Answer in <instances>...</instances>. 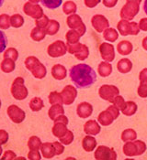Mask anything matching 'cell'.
Here are the masks:
<instances>
[{"label": "cell", "mask_w": 147, "mask_h": 160, "mask_svg": "<svg viewBox=\"0 0 147 160\" xmlns=\"http://www.w3.org/2000/svg\"><path fill=\"white\" fill-rule=\"evenodd\" d=\"M69 76L77 88L85 89L93 85L97 80L95 71L87 64L81 63L73 66L69 71Z\"/></svg>", "instance_id": "obj_1"}, {"label": "cell", "mask_w": 147, "mask_h": 160, "mask_svg": "<svg viewBox=\"0 0 147 160\" xmlns=\"http://www.w3.org/2000/svg\"><path fill=\"white\" fill-rule=\"evenodd\" d=\"M25 66L36 79H43L46 76V67L35 56H29L25 60Z\"/></svg>", "instance_id": "obj_2"}, {"label": "cell", "mask_w": 147, "mask_h": 160, "mask_svg": "<svg viewBox=\"0 0 147 160\" xmlns=\"http://www.w3.org/2000/svg\"><path fill=\"white\" fill-rule=\"evenodd\" d=\"M146 145L141 140L128 141L123 146V153L127 157L141 156L146 151Z\"/></svg>", "instance_id": "obj_3"}, {"label": "cell", "mask_w": 147, "mask_h": 160, "mask_svg": "<svg viewBox=\"0 0 147 160\" xmlns=\"http://www.w3.org/2000/svg\"><path fill=\"white\" fill-rule=\"evenodd\" d=\"M141 2L142 0H127L126 4L123 6L120 13L122 19L133 20L139 13Z\"/></svg>", "instance_id": "obj_4"}, {"label": "cell", "mask_w": 147, "mask_h": 160, "mask_svg": "<svg viewBox=\"0 0 147 160\" xmlns=\"http://www.w3.org/2000/svg\"><path fill=\"white\" fill-rule=\"evenodd\" d=\"M24 79L22 77H18L14 80L11 85V94L14 98L19 101H22L28 97L29 92L24 84Z\"/></svg>", "instance_id": "obj_5"}, {"label": "cell", "mask_w": 147, "mask_h": 160, "mask_svg": "<svg viewBox=\"0 0 147 160\" xmlns=\"http://www.w3.org/2000/svg\"><path fill=\"white\" fill-rule=\"evenodd\" d=\"M117 28L122 36H128V35L136 36L140 32L139 26L136 22H129V20H125V19H122L118 22Z\"/></svg>", "instance_id": "obj_6"}, {"label": "cell", "mask_w": 147, "mask_h": 160, "mask_svg": "<svg viewBox=\"0 0 147 160\" xmlns=\"http://www.w3.org/2000/svg\"><path fill=\"white\" fill-rule=\"evenodd\" d=\"M66 46H67V52H69L72 55H74L77 60L85 61L86 59H87L89 55V49L85 44L77 42L74 44H66Z\"/></svg>", "instance_id": "obj_7"}, {"label": "cell", "mask_w": 147, "mask_h": 160, "mask_svg": "<svg viewBox=\"0 0 147 160\" xmlns=\"http://www.w3.org/2000/svg\"><path fill=\"white\" fill-rule=\"evenodd\" d=\"M67 124H68V118L64 114L59 115L54 120V124H53L52 130V135L56 136L57 138L63 137L68 131Z\"/></svg>", "instance_id": "obj_8"}, {"label": "cell", "mask_w": 147, "mask_h": 160, "mask_svg": "<svg viewBox=\"0 0 147 160\" xmlns=\"http://www.w3.org/2000/svg\"><path fill=\"white\" fill-rule=\"evenodd\" d=\"M66 24L69 27V28L77 31L80 34L81 37L83 35H85V33H86V25L84 24L81 17L78 16L77 14H72V15H70L67 18V19H66Z\"/></svg>", "instance_id": "obj_9"}, {"label": "cell", "mask_w": 147, "mask_h": 160, "mask_svg": "<svg viewBox=\"0 0 147 160\" xmlns=\"http://www.w3.org/2000/svg\"><path fill=\"white\" fill-rule=\"evenodd\" d=\"M67 52V46L63 40H56L53 43L50 44L47 53L52 58H59L65 55Z\"/></svg>", "instance_id": "obj_10"}, {"label": "cell", "mask_w": 147, "mask_h": 160, "mask_svg": "<svg viewBox=\"0 0 147 160\" xmlns=\"http://www.w3.org/2000/svg\"><path fill=\"white\" fill-rule=\"evenodd\" d=\"M98 94H99L101 99L108 101L110 102H113L114 98L120 94V90L114 85L104 84L99 88Z\"/></svg>", "instance_id": "obj_11"}, {"label": "cell", "mask_w": 147, "mask_h": 160, "mask_svg": "<svg viewBox=\"0 0 147 160\" xmlns=\"http://www.w3.org/2000/svg\"><path fill=\"white\" fill-rule=\"evenodd\" d=\"M94 157L97 160H116L117 154L113 148H108L106 146H100L96 149Z\"/></svg>", "instance_id": "obj_12"}, {"label": "cell", "mask_w": 147, "mask_h": 160, "mask_svg": "<svg viewBox=\"0 0 147 160\" xmlns=\"http://www.w3.org/2000/svg\"><path fill=\"white\" fill-rule=\"evenodd\" d=\"M23 11L27 16H29V17H30V18H32L34 19H39L44 15L43 9L40 5L32 4L30 2H26L25 3L24 7H23Z\"/></svg>", "instance_id": "obj_13"}, {"label": "cell", "mask_w": 147, "mask_h": 160, "mask_svg": "<svg viewBox=\"0 0 147 160\" xmlns=\"http://www.w3.org/2000/svg\"><path fill=\"white\" fill-rule=\"evenodd\" d=\"M7 112H8V115L10 118V120L15 123H22L25 120V117H26L25 112L21 108H19V106H17L15 104L8 106Z\"/></svg>", "instance_id": "obj_14"}, {"label": "cell", "mask_w": 147, "mask_h": 160, "mask_svg": "<svg viewBox=\"0 0 147 160\" xmlns=\"http://www.w3.org/2000/svg\"><path fill=\"white\" fill-rule=\"evenodd\" d=\"M63 102L65 105H71L77 96V91L72 85H66L61 92Z\"/></svg>", "instance_id": "obj_15"}, {"label": "cell", "mask_w": 147, "mask_h": 160, "mask_svg": "<svg viewBox=\"0 0 147 160\" xmlns=\"http://www.w3.org/2000/svg\"><path fill=\"white\" fill-rule=\"evenodd\" d=\"M99 52H100L102 59L105 62H111L115 59V50H114V47L112 44L103 42L99 46Z\"/></svg>", "instance_id": "obj_16"}, {"label": "cell", "mask_w": 147, "mask_h": 160, "mask_svg": "<svg viewBox=\"0 0 147 160\" xmlns=\"http://www.w3.org/2000/svg\"><path fill=\"white\" fill-rule=\"evenodd\" d=\"M91 24L98 33H102L110 27L109 20L103 15H95L91 18Z\"/></svg>", "instance_id": "obj_17"}, {"label": "cell", "mask_w": 147, "mask_h": 160, "mask_svg": "<svg viewBox=\"0 0 147 160\" xmlns=\"http://www.w3.org/2000/svg\"><path fill=\"white\" fill-rule=\"evenodd\" d=\"M140 85L138 88V95L141 98H147V68L141 71L139 74Z\"/></svg>", "instance_id": "obj_18"}, {"label": "cell", "mask_w": 147, "mask_h": 160, "mask_svg": "<svg viewBox=\"0 0 147 160\" xmlns=\"http://www.w3.org/2000/svg\"><path fill=\"white\" fill-rule=\"evenodd\" d=\"M76 112H77V115L79 117H81V118H87L93 112V106L90 103L86 102H81L76 107Z\"/></svg>", "instance_id": "obj_19"}, {"label": "cell", "mask_w": 147, "mask_h": 160, "mask_svg": "<svg viewBox=\"0 0 147 160\" xmlns=\"http://www.w3.org/2000/svg\"><path fill=\"white\" fill-rule=\"evenodd\" d=\"M101 130L100 125L95 120H88L84 125V132L89 136H97Z\"/></svg>", "instance_id": "obj_20"}, {"label": "cell", "mask_w": 147, "mask_h": 160, "mask_svg": "<svg viewBox=\"0 0 147 160\" xmlns=\"http://www.w3.org/2000/svg\"><path fill=\"white\" fill-rule=\"evenodd\" d=\"M67 75V71L64 66L62 64H55L52 68V76L57 80V81H62L66 78Z\"/></svg>", "instance_id": "obj_21"}, {"label": "cell", "mask_w": 147, "mask_h": 160, "mask_svg": "<svg viewBox=\"0 0 147 160\" xmlns=\"http://www.w3.org/2000/svg\"><path fill=\"white\" fill-rule=\"evenodd\" d=\"M41 151L42 154V157L46 159H51L54 156H56V151L52 143L46 142L44 144L41 145Z\"/></svg>", "instance_id": "obj_22"}, {"label": "cell", "mask_w": 147, "mask_h": 160, "mask_svg": "<svg viewBox=\"0 0 147 160\" xmlns=\"http://www.w3.org/2000/svg\"><path fill=\"white\" fill-rule=\"evenodd\" d=\"M114 120H115L114 116L112 115V113L108 109L106 111L101 112L98 117V123L102 124L103 126H109L113 123Z\"/></svg>", "instance_id": "obj_23"}, {"label": "cell", "mask_w": 147, "mask_h": 160, "mask_svg": "<svg viewBox=\"0 0 147 160\" xmlns=\"http://www.w3.org/2000/svg\"><path fill=\"white\" fill-rule=\"evenodd\" d=\"M82 147L86 152H92L97 147V140L92 136L87 135L82 140Z\"/></svg>", "instance_id": "obj_24"}, {"label": "cell", "mask_w": 147, "mask_h": 160, "mask_svg": "<svg viewBox=\"0 0 147 160\" xmlns=\"http://www.w3.org/2000/svg\"><path fill=\"white\" fill-rule=\"evenodd\" d=\"M117 49H118V52L121 55L127 56V55H129V54L132 53V51L133 49V44L130 41H128V40H122V41H121L118 44Z\"/></svg>", "instance_id": "obj_25"}, {"label": "cell", "mask_w": 147, "mask_h": 160, "mask_svg": "<svg viewBox=\"0 0 147 160\" xmlns=\"http://www.w3.org/2000/svg\"><path fill=\"white\" fill-rule=\"evenodd\" d=\"M64 114V109L60 103H56V104H52V107L49 109L48 112V115H49L51 120H55L59 115Z\"/></svg>", "instance_id": "obj_26"}, {"label": "cell", "mask_w": 147, "mask_h": 160, "mask_svg": "<svg viewBox=\"0 0 147 160\" xmlns=\"http://www.w3.org/2000/svg\"><path fill=\"white\" fill-rule=\"evenodd\" d=\"M117 69L121 73H128L133 69V62L129 59H122L117 64Z\"/></svg>", "instance_id": "obj_27"}, {"label": "cell", "mask_w": 147, "mask_h": 160, "mask_svg": "<svg viewBox=\"0 0 147 160\" xmlns=\"http://www.w3.org/2000/svg\"><path fill=\"white\" fill-rule=\"evenodd\" d=\"M0 68L1 71L5 73H10L16 69V64L15 61H13L11 59L8 58H4V60L2 61L0 64Z\"/></svg>", "instance_id": "obj_28"}, {"label": "cell", "mask_w": 147, "mask_h": 160, "mask_svg": "<svg viewBox=\"0 0 147 160\" xmlns=\"http://www.w3.org/2000/svg\"><path fill=\"white\" fill-rule=\"evenodd\" d=\"M98 72L101 77H108L112 72V66L108 62H102L98 67Z\"/></svg>", "instance_id": "obj_29"}, {"label": "cell", "mask_w": 147, "mask_h": 160, "mask_svg": "<svg viewBox=\"0 0 147 160\" xmlns=\"http://www.w3.org/2000/svg\"><path fill=\"white\" fill-rule=\"evenodd\" d=\"M59 29H60L59 22L55 19H51V20H49V23L47 25V27L45 28V32H46V35L53 36L59 31Z\"/></svg>", "instance_id": "obj_30"}, {"label": "cell", "mask_w": 147, "mask_h": 160, "mask_svg": "<svg viewBox=\"0 0 147 160\" xmlns=\"http://www.w3.org/2000/svg\"><path fill=\"white\" fill-rule=\"evenodd\" d=\"M45 36H46L45 29L38 28L36 26L34 28H32V30L30 32V38L34 41H41L42 39H44Z\"/></svg>", "instance_id": "obj_31"}, {"label": "cell", "mask_w": 147, "mask_h": 160, "mask_svg": "<svg viewBox=\"0 0 147 160\" xmlns=\"http://www.w3.org/2000/svg\"><path fill=\"white\" fill-rule=\"evenodd\" d=\"M103 38L110 42H114L118 39L119 38V33L115 28H108L103 31Z\"/></svg>", "instance_id": "obj_32"}, {"label": "cell", "mask_w": 147, "mask_h": 160, "mask_svg": "<svg viewBox=\"0 0 147 160\" xmlns=\"http://www.w3.org/2000/svg\"><path fill=\"white\" fill-rule=\"evenodd\" d=\"M80 34L74 30V29H70L69 31H67V33L65 34V38H66V44H74L79 42L80 39Z\"/></svg>", "instance_id": "obj_33"}, {"label": "cell", "mask_w": 147, "mask_h": 160, "mask_svg": "<svg viewBox=\"0 0 147 160\" xmlns=\"http://www.w3.org/2000/svg\"><path fill=\"white\" fill-rule=\"evenodd\" d=\"M137 109H138V106L134 102L128 101V102H126V106L122 111V112L126 116H132L137 112Z\"/></svg>", "instance_id": "obj_34"}, {"label": "cell", "mask_w": 147, "mask_h": 160, "mask_svg": "<svg viewBox=\"0 0 147 160\" xmlns=\"http://www.w3.org/2000/svg\"><path fill=\"white\" fill-rule=\"evenodd\" d=\"M29 105H30V108L32 112L41 111L44 107L43 101H42V99L40 98V97H34V98L31 99Z\"/></svg>", "instance_id": "obj_35"}, {"label": "cell", "mask_w": 147, "mask_h": 160, "mask_svg": "<svg viewBox=\"0 0 147 160\" xmlns=\"http://www.w3.org/2000/svg\"><path fill=\"white\" fill-rule=\"evenodd\" d=\"M77 10V6L74 1H66L63 6V11L65 15L75 14Z\"/></svg>", "instance_id": "obj_36"}, {"label": "cell", "mask_w": 147, "mask_h": 160, "mask_svg": "<svg viewBox=\"0 0 147 160\" xmlns=\"http://www.w3.org/2000/svg\"><path fill=\"white\" fill-rule=\"evenodd\" d=\"M137 138V134L133 129H126L124 130L122 134V140L123 142H128V141H134Z\"/></svg>", "instance_id": "obj_37"}, {"label": "cell", "mask_w": 147, "mask_h": 160, "mask_svg": "<svg viewBox=\"0 0 147 160\" xmlns=\"http://www.w3.org/2000/svg\"><path fill=\"white\" fill-rule=\"evenodd\" d=\"M24 24V18L19 14H15L10 17V25L15 28H19Z\"/></svg>", "instance_id": "obj_38"}, {"label": "cell", "mask_w": 147, "mask_h": 160, "mask_svg": "<svg viewBox=\"0 0 147 160\" xmlns=\"http://www.w3.org/2000/svg\"><path fill=\"white\" fill-rule=\"evenodd\" d=\"M41 145L42 143L38 136H31L28 141V147L30 148V150H39L41 149Z\"/></svg>", "instance_id": "obj_39"}, {"label": "cell", "mask_w": 147, "mask_h": 160, "mask_svg": "<svg viewBox=\"0 0 147 160\" xmlns=\"http://www.w3.org/2000/svg\"><path fill=\"white\" fill-rule=\"evenodd\" d=\"M42 6L50 9H55L59 8L63 3V0H41Z\"/></svg>", "instance_id": "obj_40"}, {"label": "cell", "mask_w": 147, "mask_h": 160, "mask_svg": "<svg viewBox=\"0 0 147 160\" xmlns=\"http://www.w3.org/2000/svg\"><path fill=\"white\" fill-rule=\"evenodd\" d=\"M10 27V17L7 14L0 15V29H8Z\"/></svg>", "instance_id": "obj_41"}, {"label": "cell", "mask_w": 147, "mask_h": 160, "mask_svg": "<svg viewBox=\"0 0 147 160\" xmlns=\"http://www.w3.org/2000/svg\"><path fill=\"white\" fill-rule=\"evenodd\" d=\"M49 102L51 104H56V103H60L63 104V99H62L61 93L57 92H52L49 94Z\"/></svg>", "instance_id": "obj_42"}, {"label": "cell", "mask_w": 147, "mask_h": 160, "mask_svg": "<svg viewBox=\"0 0 147 160\" xmlns=\"http://www.w3.org/2000/svg\"><path fill=\"white\" fill-rule=\"evenodd\" d=\"M59 139H60V142H61L63 146H69L70 144H72V142H73L74 139V136L73 132L70 131V130H68L67 133L63 136V137L59 138Z\"/></svg>", "instance_id": "obj_43"}, {"label": "cell", "mask_w": 147, "mask_h": 160, "mask_svg": "<svg viewBox=\"0 0 147 160\" xmlns=\"http://www.w3.org/2000/svg\"><path fill=\"white\" fill-rule=\"evenodd\" d=\"M4 58H8L16 62L19 59V52L15 48H8L4 52Z\"/></svg>", "instance_id": "obj_44"}, {"label": "cell", "mask_w": 147, "mask_h": 160, "mask_svg": "<svg viewBox=\"0 0 147 160\" xmlns=\"http://www.w3.org/2000/svg\"><path fill=\"white\" fill-rule=\"evenodd\" d=\"M49 18L46 15H43L41 18L39 19H35V26L38 28H43L45 29V28L47 27V25L49 23Z\"/></svg>", "instance_id": "obj_45"}, {"label": "cell", "mask_w": 147, "mask_h": 160, "mask_svg": "<svg viewBox=\"0 0 147 160\" xmlns=\"http://www.w3.org/2000/svg\"><path fill=\"white\" fill-rule=\"evenodd\" d=\"M113 104L116 106V107H118L121 111H122L123 109L125 108V106H126V102L124 101V99H123L122 96H121V95H117L114 100H113Z\"/></svg>", "instance_id": "obj_46"}, {"label": "cell", "mask_w": 147, "mask_h": 160, "mask_svg": "<svg viewBox=\"0 0 147 160\" xmlns=\"http://www.w3.org/2000/svg\"><path fill=\"white\" fill-rule=\"evenodd\" d=\"M8 44V38L6 37L5 33L0 30V53L5 51Z\"/></svg>", "instance_id": "obj_47"}, {"label": "cell", "mask_w": 147, "mask_h": 160, "mask_svg": "<svg viewBox=\"0 0 147 160\" xmlns=\"http://www.w3.org/2000/svg\"><path fill=\"white\" fill-rule=\"evenodd\" d=\"M28 158L31 160H40L41 158V156L39 153V150H30L28 154Z\"/></svg>", "instance_id": "obj_48"}, {"label": "cell", "mask_w": 147, "mask_h": 160, "mask_svg": "<svg viewBox=\"0 0 147 160\" xmlns=\"http://www.w3.org/2000/svg\"><path fill=\"white\" fill-rule=\"evenodd\" d=\"M16 158V154L11 151V150H8V151H6L5 153H4V155L1 157V159L5 160V159H8V160H13Z\"/></svg>", "instance_id": "obj_49"}, {"label": "cell", "mask_w": 147, "mask_h": 160, "mask_svg": "<svg viewBox=\"0 0 147 160\" xmlns=\"http://www.w3.org/2000/svg\"><path fill=\"white\" fill-rule=\"evenodd\" d=\"M52 144H53L54 148H55V151H56V156H60V155H62V154L63 153V151H64V147H63V145L62 144L61 142H60V143H59V142H53Z\"/></svg>", "instance_id": "obj_50"}, {"label": "cell", "mask_w": 147, "mask_h": 160, "mask_svg": "<svg viewBox=\"0 0 147 160\" xmlns=\"http://www.w3.org/2000/svg\"><path fill=\"white\" fill-rule=\"evenodd\" d=\"M8 141V134L7 131L1 129L0 130V143L2 145H5L7 144V142Z\"/></svg>", "instance_id": "obj_51"}, {"label": "cell", "mask_w": 147, "mask_h": 160, "mask_svg": "<svg viewBox=\"0 0 147 160\" xmlns=\"http://www.w3.org/2000/svg\"><path fill=\"white\" fill-rule=\"evenodd\" d=\"M108 110L112 113V115L114 116V119H115V120L120 116V109H119L118 107H116L114 104L109 106V107H108Z\"/></svg>", "instance_id": "obj_52"}, {"label": "cell", "mask_w": 147, "mask_h": 160, "mask_svg": "<svg viewBox=\"0 0 147 160\" xmlns=\"http://www.w3.org/2000/svg\"><path fill=\"white\" fill-rule=\"evenodd\" d=\"M101 2V0H84V3L88 8H93Z\"/></svg>", "instance_id": "obj_53"}, {"label": "cell", "mask_w": 147, "mask_h": 160, "mask_svg": "<svg viewBox=\"0 0 147 160\" xmlns=\"http://www.w3.org/2000/svg\"><path fill=\"white\" fill-rule=\"evenodd\" d=\"M102 1H103V5L109 8H114L118 3V0H102Z\"/></svg>", "instance_id": "obj_54"}, {"label": "cell", "mask_w": 147, "mask_h": 160, "mask_svg": "<svg viewBox=\"0 0 147 160\" xmlns=\"http://www.w3.org/2000/svg\"><path fill=\"white\" fill-rule=\"evenodd\" d=\"M139 28L140 30H143V31H147V18H144L140 20L139 22Z\"/></svg>", "instance_id": "obj_55"}, {"label": "cell", "mask_w": 147, "mask_h": 160, "mask_svg": "<svg viewBox=\"0 0 147 160\" xmlns=\"http://www.w3.org/2000/svg\"><path fill=\"white\" fill-rule=\"evenodd\" d=\"M142 45H143V48L145 49L147 51V37H145L143 39V42H142Z\"/></svg>", "instance_id": "obj_56"}, {"label": "cell", "mask_w": 147, "mask_h": 160, "mask_svg": "<svg viewBox=\"0 0 147 160\" xmlns=\"http://www.w3.org/2000/svg\"><path fill=\"white\" fill-rule=\"evenodd\" d=\"M144 12L147 15V0L144 1Z\"/></svg>", "instance_id": "obj_57"}, {"label": "cell", "mask_w": 147, "mask_h": 160, "mask_svg": "<svg viewBox=\"0 0 147 160\" xmlns=\"http://www.w3.org/2000/svg\"><path fill=\"white\" fill-rule=\"evenodd\" d=\"M29 2H30L32 4H38L39 2H41V0H29Z\"/></svg>", "instance_id": "obj_58"}, {"label": "cell", "mask_w": 147, "mask_h": 160, "mask_svg": "<svg viewBox=\"0 0 147 160\" xmlns=\"http://www.w3.org/2000/svg\"><path fill=\"white\" fill-rule=\"evenodd\" d=\"M1 146H2V144L0 143V158H1V156H2V151H3V150H2V147H1Z\"/></svg>", "instance_id": "obj_59"}, {"label": "cell", "mask_w": 147, "mask_h": 160, "mask_svg": "<svg viewBox=\"0 0 147 160\" xmlns=\"http://www.w3.org/2000/svg\"><path fill=\"white\" fill-rule=\"evenodd\" d=\"M3 3H4V0H0V7H2Z\"/></svg>", "instance_id": "obj_60"}, {"label": "cell", "mask_w": 147, "mask_h": 160, "mask_svg": "<svg viewBox=\"0 0 147 160\" xmlns=\"http://www.w3.org/2000/svg\"><path fill=\"white\" fill-rule=\"evenodd\" d=\"M0 108H1V100H0Z\"/></svg>", "instance_id": "obj_61"}]
</instances>
